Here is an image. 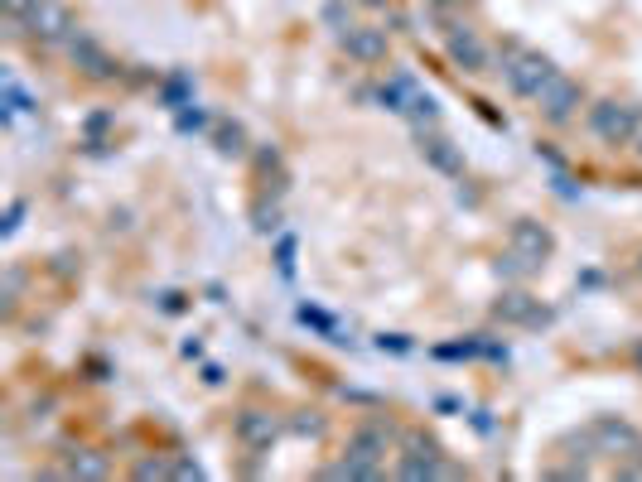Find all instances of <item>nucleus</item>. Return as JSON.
I'll return each instance as SVG.
<instances>
[{
	"label": "nucleus",
	"mask_w": 642,
	"mask_h": 482,
	"mask_svg": "<svg viewBox=\"0 0 642 482\" xmlns=\"http://www.w3.org/2000/svg\"><path fill=\"white\" fill-rule=\"evenodd\" d=\"M136 478L150 482V478H169V468L160 463V458H145V463H136Z\"/></svg>",
	"instance_id": "obj_20"
},
{
	"label": "nucleus",
	"mask_w": 642,
	"mask_h": 482,
	"mask_svg": "<svg viewBox=\"0 0 642 482\" xmlns=\"http://www.w3.org/2000/svg\"><path fill=\"white\" fill-rule=\"evenodd\" d=\"M498 73H503V82L517 92V97L536 102V97L551 87V78H556L560 68L541 54V49H531V44H522V39H507L503 49H498Z\"/></svg>",
	"instance_id": "obj_1"
},
{
	"label": "nucleus",
	"mask_w": 642,
	"mask_h": 482,
	"mask_svg": "<svg viewBox=\"0 0 642 482\" xmlns=\"http://www.w3.org/2000/svg\"><path fill=\"white\" fill-rule=\"evenodd\" d=\"M63 478H107V458L92 454V449H78V454H68V463H63Z\"/></svg>",
	"instance_id": "obj_15"
},
{
	"label": "nucleus",
	"mask_w": 642,
	"mask_h": 482,
	"mask_svg": "<svg viewBox=\"0 0 642 482\" xmlns=\"http://www.w3.org/2000/svg\"><path fill=\"white\" fill-rule=\"evenodd\" d=\"M638 270H642V261H638Z\"/></svg>",
	"instance_id": "obj_28"
},
{
	"label": "nucleus",
	"mask_w": 642,
	"mask_h": 482,
	"mask_svg": "<svg viewBox=\"0 0 642 482\" xmlns=\"http://www.w3.org/2000/svg\"><path fill=\"white\" fill-rule=\"evenodd\" d=\"M363 5H387V0H363Z\"/></svg>",
	"instance_id": "obj_27"
},
{
	"label": "nucleus",
	"mask_w": 642,
	"mask_h": 482,
	"mask_svg": "<svg viewBox=\"0 0 642 482\" xmlns=\"http://www.w3.org/2000/svg\"><path fill=\"white\" fill-rule=\"evenodd\" d=\"M203 126H208V121H203V111H184L179 107V131H203Z\"/></svg>",
	"instance_id": "obj_21"
},
{
	"label": "nucleus",
	"mask_w": 642,
	"mask_h": 482,
	"mask_svg": "<svg viewBox=\"0 0 642 482\" xmlns=\"http://www.w3.org/2000/svg\"><path fill=\"white\" fill-rule=\"evenodd\" d=\"M594 439H599L604 454L623 458V463L642 454V434L633 425H623V420H599V425H594Z\"/></svg>",
	"instance_id": "obj_9"
},
{
	"label": "nucleus",
	"mask_w": 642,
	"mask_h": 482,
	"mask_svg": "<svg viewBox=\"0 0 642 482\" xmlns=\"http://www.w3.org/2000/svg\"><path fill=\"white\" fill-rule=\"evenodd\" d=\"M169 478H203V468H198V463H189V458H179V463L169 468Z\"/></svg>",
	"instance_id": "obj_22"
},
{
	"label": "nucleus",
	"mask_w": 642,
	"mask_h": 482,
	"mask_svg": "<svg viewBox=\"0 0 642 482\" xmlns=\"http://www.w3.org/2000/svg\"><path fill=\"white\" fill-rule=\"evenodd\" d=\"M237 439L247 444V449H271L280 439V425L271 410H242L237 415Z\"/></svg>",
	"instance_id": "obj_13"
},
{
	"label": "nucleus",
	"mask_w": 642,
	"mask_h": 482,
	"mask_svg": "<svg viewBox=\"0 0 642 482\" xmlns=\"http://www.w3.org/2000/svg\"><path fill=\"white\" fill-rule=\"evenodd\" d=\"M218 150H223V155H242V150H247V135H242V126H237V121H218Z\"/></svg>",
	"instance_id": "obj_17"
},
{
	"label": "nucleus",
	"mask_w": 642,
	"mask_h": 482,
	"mask_svg": "<svg viewBox=\"0 0 642 482\" xmlns=\"http://www.w3.org/2000/svg\"><path fill=\"white\" fill-rule=\"evenodd\" d=\"M324 20H329V25L338 29V39H343V34L353 29V20H348V5H343V0H334V5H324Z\"/></svg>",
	"instance_id": "obj_19"
},
{
	"label": "nucleus",
	"mask_w": 642,
	"mask_h": 482,
	"mask_svg": "<svg viewBox=\"0 0 642 482\" xmlns=\"http://www.w3.org/2000/svg\"><path fill=\"white\" fill-rule=\"evenodd\" d=\"M295 429H300V434H324V420H319V415L309 410L305 420H295Z\"/></svg>",
	"instance_id": "obj_24"
},
{
	"label": "nucleus",
	"mask_w": 642,
	"mask_h": 482,
	"mask_svg": "<svg viewBox=\"0 0 642 482\" xmlns=\"http://www.w3.org/2000/svg\"><path fill=\"white\" fill-rule=\"evenodd\" d=\"M25 29L39 39V44H68V39L78 34V25H73V15H68L63 0H34Z\"/></svg>",
	"instance_id": "obj_6"
},
{
	"label": "nucleus",
	"mask_w": 642,
	"mask_h": 482,
	"mask_svg": "<svg viewBox=\"0 0 642 482\" xmlns=\"http://www.w3.org/2000/svg\"><path fill=\"white\" fill-rule=\"evenodd\" d=\"M396 473L401 478H454V468L445 463L440 454V444L435 439H425V434H406V444H401V458H396Z\"/></svg>",
	"instance_id": "obj_5"
},
{
	"label": "nucleus",
	"mask_w": 642,
	"mask_h": 482,
	"mask_svg": "<svg viewBox=\"0 0 642 482\" xmlns=\"http://www.w3.org/2000/svg\"><path fill=\"white\" fill-rule=\"evenodd\" d=\"M68 58H73V63L83 68L87 78H97V82H112L116 73H121V63H116V58L107 54V49H102V44H97L92 34H83V29H78V34L68 39Z\"/></svg>",
	"instance_id": "obj_8"
},
{
	"label": "nucleus",
	"mask_w": 642,
	"mask_h": 482,
	"mask_svg": "<svg viewBox=\"0 0 642 482\" xmlns=\"http://www.w3.org/2000/svg\"><path fill=\"white\" fill-rule=\"evenodd\" d=\"M633 145H638V160H642V131H638V140H633Z\"/></svg>",
	"instance_id": "obj_25"
},
{
	"label": "nucleus",
	"mask_w": 642,
	"mask_h": 482,
	"mask_svg": "<svg viewBox=\"0 0 642 482\" xmlns=\"http://www.w3.org/2000/svg\"><path fill=\"white\" fill-rule=\"evenodd\" d=\"M589 131L599 145H609V150H623V145H633L642 131V111L633 102H594L589 107Z\"/></svg>",
	"instance_id": "obj_4"
},
{
	"label": "nucleus",
	"mask_w": 642,
	"mask_h": 482,
	"mask_svg": "<svg viewBox=\"0 0 642 482\" xmlns=\"http://www.w3.org/2000/svg\"><path fill=\"white\" fill-rule=\"evenodd\" d=\"M20 217H25V203H10V213H5V237L20 232Z\"/></svg>",
	"instance_id": "obj_23"
},
{
	"label": "nucleus",
	"mask_w": 642,
	"mask_h": 482,
	"mask_svg": "<svg viewBox=\"0 0 642 482\" xmlns=\"http://www.w3.org/2000/svg\"><path fill=\"white\" fill-rule=\"evenodd\" d=\"M633 357H638V367H642V343H638V352H633Z\"/></svg>",
	"instance_id": "obj_26"
},
{
	"label": "nucleus",
	"mask_w": 642,
	"mask_h": 482,
	"mask_svg": "<svg viewBox=\"0 0 642 482\" xmlns=\"http://www.w3.org/2000/svg\"><path fill=\"white\" fill-rule=\"evenodd\" d=\"M551 251H556V237H551L541 222L522 217V222H512V237H507V261L498 270H507V275H531V270H541L546 261H551Z\"/></svg>",
	"instance_id": "obj_3"
},
{
	"label": "nucleus",
	"mask_w": 642,
	"mask_h": 482,
	"mask_svg": "<svg viewBox=\"0 0 642 482\" xmlns=\"http://www.w3.org/2000/svg\"><path fill=\"white\" fill-rule=\"evenodd\" d=\"M580 102H585V92H580V82L565 78V73H556L551 78V87L536 97V111L551 121V126H565V121H575V111H580Z\"/></svg>",
	"instance_id": "obj_7"
},
{
	"label": "nucleus",
	"mask_w": 642,
	"mask_h": 482,
	"mask_svg": "<svg viewBox=\"0 0 642 482\" xmlns=\"http://www.w3.org/2000/svg\"><path fill=\"white\" fill-rule=\"evenodd\" d=\"M382 463H387V429L363 425L348 434V454L343 463L324 468V478H382Z\"/></svg>",
	"instance_id": "obj_2"
},
{
	"label": "nucleus",
	"mask_w": 642,
	"mask_h": 482,
	"mask_svg": "<svg viewBox=\"0 0 642 482\" xmlns=\"http://www.w3.org/2000/svg\"><path fill=\"white\" fill-rule=\"evenodd\" d=\"M493 314H498L503 323H541L546 319V314L536 309V299L522 295V290H512V295L498 299V309H493Z\"/></svg>",
	"instance_id": "obj_14"
},
{
	"label": "nucleus",
	"mask_w": 642,
	"mask_h": 482,
	"mask_svg": "<svg viewBox=\"0 0 642 482\" xmlns=\"http://www.w3.org/2000/svg\"><path fill=\"white\" fill-rule=\"evenodd\" d=\"M0 5H5V20H10V29H25L34 0H0Z\"/></svg>",
	"instance_id": "obj_18"
},
{
	"label": "nucleus",
	"mask_w": 642,
	"mask_h": 482,
	"mask_svg": "<svg viewBox=\"0 0 642 482\" xmlns=\"http://www.w3.org/2000/svg\"><path fill=\"white\" fill-rule=\"evenodd\" d=\"M29 111H34V97H29L25 87L5 73V111H0V116H5V126H20V116H29Z\"/></svg>",
	"instance_id": "obj_16"
},
{
	"label": "nucleus",
	"mask_w": 642,
	"mask_h": 482,
	"mask_svg": "<svg viewBox=\"0 0 642 482\" xmlns=\"http://www.w3.org/2000/svg\"><path fill=\"white\" fill-rule=\"evenodd\" d=\"M420 155L435 164L440 174H449V179H464V155H459V150H454V140H445L435 126H430V131H420Z\"/></svg>",
	"instance_id": "obj_11"
},
{
	"label": "nucleus",
	"mask_w": 642,
	"mask_h": 482,
	"mask_svg": "<svg viewBox=\"0 0 642 482\" xmlns=\"http://www.w3.org/2000/svg\"><path fill=\"white\" fill-rule=\"evenodd\" d=\"M338 44L348 49V58H358V63H382V58H387V29L353 25L343 39H338Z\"/></svg>",
	"instance_id": "obj_10"
},
{
	"label": "nucleus",
	"mask_w": 642,
	"mask_h": 482,
	"mask_svg": "<svg viewBox=\"0 0 642 482\" xmlns=\"http://www.w3.org/2000/svg\"><path fill=\"white\" fill-rule=\"evenodd\" d=\"M445 49H449V58L464 68V73H483L488 68V49H483V39H478L474 29H449V39H445Z\"/></svg>",
	"instance_id": "obj_12"
}]
</instances>
